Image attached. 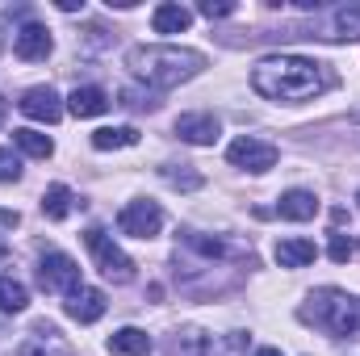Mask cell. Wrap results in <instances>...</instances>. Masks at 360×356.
Instances as JSON below:
<instances>
[{"mask_svg":"<svg viewBox=\"0 0 360 356\" xmlns=\"http://www.w3.org/2000/svg\"><path fill=\"white\" fill-rule=\"evenodd\" d=\"M222 134V122L214 113H180L176 117V139L193 143V147H214Z\"/></svg>","mask_w":360,"mask_h":356,"instance_id":"ba28073f","label":"cell"},{"mask_svg":"<svg viewBox=\"0 0 360 356\" xmlns=\"http://www.w3.org/2000/svg\"><path fill=\"white\" fill-rule=\"evenodd\" d=\"M352 122H360V109H352Z\"/></svg>","mask_w":360,"mask_h":356,"instance_id":"4dcf8cb0","label":"cell"},{"mask_svg":"<svg viewBox=\"0 0 360 356\" xmlns=\"http://www.w3.org/2000/svg\"><path fill=\"white\" fill-rule=\"evenodd\" d=\"M13 180H21V160L8 147H0V184H13Z\"/></svg>","mask_w":360,"mask_h":356,"instance_id":"cb8c5ba5","label":"cell"},{"mask_svg":"<svg viewBox=\"0 0 360 356\" xmlns=\"http://www.w3.org/2000/svg\"><path fill=\"white\" fill-rule=\"evenodd\" d=\"M248 352V336L243 331H231L222 340H210V356H243Z\"/></svg>","mask_w":360,"mask_h":356,"instance_id":"7402d4cb","label":"cell"},{"mask_svg":"<svg viewBox=\"0 0 360 356\" xmlns=\"http://www.w3.org/2000/svg\"><path fill=\"white\" fill-rule=\"evenodd\" d=\"M117 227L134 239H155L160 227H164V210L155 201H126L122 214H117Z\"/></svg>","mask_w":360,"mask_h":356,"instance_id":"52a82bcc","label":"cell"},{"mask_svg":"<svg viewBox=\"0 0 360 356\" xmlns=\"http://www.w3.org/2000/svg\"><path fill=\"white\" fill-rule=\"evenodd\" d=\"M109 352H117V356H147V352H151V336H147V331H139V327H122V331H113V336H109Z\"/></svg>","mask_w":360,"mask_h":356,"instance_id":"2e32d148","label":"cell"},{"mask_svg":"<svg viewBox=\"0 0 360 356\" xmlns=\"http://www.w3.org/2000/svg\"><path fill=\"white\" fill-rule=\"evenodd\" d=\"M25 306H30L25 285H21V281H13V276H0V310H4V314H21Z\"/></svg>","mask_w":360,"mask_h":356,"instance_id":"44dd1931","label":"cell"},{"mask_svg":"<svg viewBox=\"0 0 360 356\" xmlns=\"http://www.w3.org/2000/svg\"><path fill=\"white\" fill-rule=\"evenodd\" d=\"M160 177L168 180L172 189H201V177H197V172H188V164H180V172H176V164H164V168H160Z\"/></svg>","mask_w":360,"mask_h":356,"instance_id":"603a6c76","label":"cell"},{"mask_svg":"<svg viewBox=\"0 0 360 356\" xmlns=\"http://www.w3.org/2000/svg\"><path fill=\"white\" fill-rule=\"evenodd\" d=\"M13 143H17L25 155H34V160H51V155H55L51 134H38V130H13Z\"/></svg>","mask_w":360,"mask_h":356,"instance_id":"ffe728a7","label":"cell"},{"mask_svg":"<svg viewBox=\"0 0 360 356\" xmlns=\"http://www.w3.org/2000/svg\"><path fill=\"white\" fill-rule=\"evenodd\" d=\"M51 30L46 25H38V21H25L17 34H13V51H17V59H25V63H38V59H46L51 55Z\"/></svg>","mask_w":360,"mask_h":356,"instance_id":"9c48e42d","label":"cell"},{"mask_svg":"<svg viewBox=\"0 0 360 356\" xmlns=\"http://www.w3.org/2000/svg\"><path fill=\"white\" fill-rule=\"evenodd\" d=\"M226 160L235 164V168H243V172H269L276 168V160H281V151L264 143V139H252V134H243V139H235L231 147H226Z\"/></svg>","mask_w":360,"mask_h":356,"instance_id":"5b68a950","label":"cell"},{"mask_svg":"<svg viewBox=\"0 0 360 356\" xmlns=\"http://www.w3.org/2000/svg\"><path fill=\"white\" fill-rule=\"evenodd\" d=\"M139 143V130L134 126H105L92 134V147L96 151H122V147H134Z\"/></svg>","mask_w":360,"mask_h":356,"instance_id":"d6986e66","label":"cell"},{"mask_svg":"<svg viewBox=\"0 0 360 356\" xmlns=\"http://www.w3.org/2000/svg\"><path fill=\"white\" fill-rule=\"evenodd\" d=\"M356 205H360V193H356Z\"/></svg>","mask_w":360,"mask_h":356,"instance_id":"1f68e13d","label":"cell"},{"mask_svg":"<svg viewBox=\"0 0 360 356\" xmlns=\"http://www.w3.org/2000/svg\"><path fill=\"white\" fill-rule=\"evenodd\" d=\"M319 38H331V42H344V38H360V8H335L331 21L323 25Z\"/></svg>","mask_w":360,"mask_h":356,"instance_id":"e0dca14e","label":"cell"},{"mask_svg":"<svg viewBox=\"0 0 360 356\" xmlns=\"http://www.w3.org/2000/svg\"><path fill=\"white\" fill-rule=\"evenodd\" d=\"M105 293L101 289H92V285H80L72 298H68V314L76 319V323H96L101 314H105Z\"/></svg>","mask_w":360,"mask_h":356,"instance_id":"7c38bea8","label":"cell"},{"mask_svg":"<svg viewBox=\"0 0 360 356\" xmlns=\"http://www.w3.org/2000/svg\"><path fill=\"white\" fill-rule=\"evenodd\" d=\"M188 25H193V8H184V4H160L151 13V30L155 34H184Z\"/></svg>","mask_w":360,"mask_h":356,"instance_id":"4fadbf2b","label":"cell"},{"mask_svg":"<svg viewBox=\"0 0 360 356\" xmlns=\"http://www.w3.org/2000/svg\"><path fill=\"white\" fill-rule=\"evenodd\" d=\"M314 256H319L314 239H281L276 243V265L281 268H306Z\"/></svg>","mask_w":360,"mask_h":356,"instance_id":"5bb4252c","label":"cell"},{"mask_svg":"<svg viewBox=\"0 0 360 356\" xmlns=\"http://www.w3.org/2000/svg\"><path fill=\"white\" fill-rule=\"evenodd\" d=\"M276 214L289 218V222H310V218L319 214V197H314L310 189H289V193H281Z\"/></svg>","mask_w":360,"mask_h":356,"instance_id":"8fae6325","label":"cell"},{"mask_svg":"<svg viewBox=\"0 0 360 356\" xmlns=\"http://www.w3.org/2000/svg\"><path fill=\"white\" fill-rule=\"evenodd\" d=\"M117 105H126V109H160V101L151 92L143 96V92H134V89H122V101Z\"/></svg>","mask_w":360,"mask_h":356,"instance_id":"4316f807","label":"cell"},{"mask_svg":"<svg viewBox=\"0 0 360 356\" xmlns=\"http://www.w3.org/2000/svg\"><path fill=\"white\" fill-rule=\"evenodd\" d=\"M4 117H8V101L0 96V126H4Z\"/></svg>","mask_w":360,"mask_h":356,"instance_id":"f1b7e54d","label":"cell"},{"mask_svg":"<svg viewBox=\"0 0 360 356\" xmlns=\"http://www.w3.org/2000/svg\"><path fill=\"white\" fill-rule=\"evenodd\" d=\"M235 8H239L235 0H201V4H197V13H201V17H210V21H214V17H231Z\"/></svg>","mask_w":360,"mask_h":356,"instance_id":"d4e9b609","label":"cell"},{"mask_svg":"<svg viewBox=\"0 0 360 356\" xmlns=\"http://www.w3.org/2000/svg\"><path fill=\"white\" fill-rule=\"evenodd\" d=\"M302 323H314L319 331L327 336H356L360 331V302L352 293L335 289V285H323L314 289L306 302H302Z\"/></svg>","mask_w":360,"mask_h":356,"instance_id":"3957f363","label":"cell"},{"mask_svg":"<svg viewBox=\"0 0 360 356\" xmlns=\"http://www.w3.org/2000/svg\"><path fill=\"white\" fill-rule=\"evenodd\" d=\"M72 205H76V193H72L68 184H51V189L42 193V214H46L51 222H63V218L72 214Z\"/></svg>","mask_w":360,"mask_h":356,"instance_id":"ac0fdd59","label":"cell"},{"mask_svg":"<svg viewBox=\"0 0 360 356\" xmlns=\"http://www.w3.org/2000/svg\"><path fill=\"white\" fill-rule=\"evenodd\" d=\"M256 356H285V352H276V348H260Z\"/></svg>","mask_w":360,"mask_h":356,"instance_id":"f546056e","label":"cell"},{"mask_svg":"<svg viewBox=\"0 0 360 356\" xmlns=\"http://www.w3.org/2000/svg\"><path fill=\"white\" fill-rule=\"evenodd\" d=\"M68 109H72L76 117H101V113L109 109V96L96 89V84H84V89H76L68 96Z\"/></svg>","mask_w":360,"mask_h":356,"instance_id":"9a60e30c","label":"cell"},{"mask_svg":"<svg viewBox=\"0 0 360 356\" xmlns=\"http://www.w3.org/2000/svg\"><path fill=\"white\" fill-rule=\"evenodd\" d=\"M335 84H340V76L331 72V63L310 59V55H269L252 72V89L264 101H285V105L314 101Z\"/></svg>","mask_w":360,"mask_h":356,"instance_id":"6da1fadb","label":"cell"},{"mask_svg":"<svg viewBox=\"0 0 360 356\" xmlns=\"http://www.w3.org/2000/svg\"><path fill=\"white\" fill-rule=\"evenodd\" d=\"M126 68L139 80H147L151 89H176L184 80L201 76L205 55L201 51H188V46H134L126 55Z\"/></svg>","mask_w":360,"mask_h":356,"instance_id":"7a4b0ae2","label":"cell"},{"mask_svg":"<svg viewBox=\"0 0 360 356\" xmlns=\"http://www.w3.org/2000/svg\"><path fill=\"white\" fill-rule=\"evenodd\" d=\"M38 281H42V289L72 298V293L80 289V265H76L68 252H46L42 265H38Z\"/></svg>","mask_w":360,"mask_h":356,"instance_id":"8992f818","label":"cell"},{"mask_svg":"<svg viewBox=\"0 0 360 356\" xmlns=\"http://www.w3.org/2000/svg\"><path fill=\"white\" fill-rule=\"evenodd\" d=\"M352 252H356V248H352V239H348V235H331L327 256H331L335 265H348V260H352Z\"/></svg>","mask_w":360,"mask_h":356,"instance_id":"484cf974","label":"cell"},{"mask_svg":"<svg viewBox=\"0 0 360 356\" xmlns=\"http://www.w3.org/2000/svg\"><path fill=\"white\" fill-rule=\"evenodd\" d=\"M84 243H89L92 260H96V268L109 276V281H117V285H126V281H134V260L101 231V227H89L84 231Z\"/></svg>","mask_w":360,"mask_h":356,"instance_id":"277c9868","label":"cell"},{"mask_svg":"<svg viewBox=\"0 0 360 356\" xmlns=\"http://www.w3.org/2000/svg\"><path fill=\"white\" fill-rule=\"evenodd\" d=\"M17 222H21L17 210H0V227H17Z\"/></svg>","mask_w":360,"mask_h":356,"instance_id":"83f0119b","label":"cell"},{"mask_svg":"<svg viewBox=\"0 0 360 356\" xmlns=\"http://www.w3.org/2000/svg\"><path fill=\"white\" fill-rule=\"evenodd\" d=\"M17 109L25 113V117H34V122H59L63 117V101H59V92L46 89V84H38V89H30L21 101H17Z\"/></svg>","mask_w":360,"mask_h":356,"instance_id":"30bf717a","label":"cell"}]
</instances>
